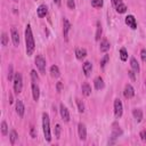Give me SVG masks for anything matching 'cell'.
Segmentation results:
<instances>
[{
	"mask_svg": "<svg viewBox=\"0 0 146 146\" xmlns=\"http://www.w3.org/2000/svg\"><path fill=\"white\" fill-rule=\"evenodd\" d=\"M115 9H116V11H117L119 14H123V13H125V10H127V6H125L124 3H120L117 7H115Z\"/></svg>",
	"mask_w": 146,
	"mask_h": 146,
	"instance_id": "cell-27",
	"label": "cell"
},
{
	"mask_svg": "<svg viewBox=\"0 0 146 146\" xmlns=\"http://www.w3.org/2000/svg\"><path fill=\"white\" fill-rule=\"evenodd\" d=\"M67 6L70 9H74L75 8V2L74 0H67Z\"/></svg>",
	"mask_w": 146,
	"mask_h": 146,
	"instance_id": "cell-36",
	"label": "cell"
},
{
	"mask_svg": "<svg viewBox=\"0 0 146 146\" xmlns=\"http://www.w3.org/2000/svg\"><path fill=\"white\" fill-rule=\"evenodd\" d=\"M78 132H79V138L81 140H86V138H87V129H86V125L83 123H79Z\"/></svg>",
	"mask_w": 146,
	"mask_h": 146,
	"instance_id": "cell-7",
	"label": "cell"
},
{
	"mask_svg": "<svg viewBox=\"0 0 146 146\" xmlns=\"http://www.w3.org/2000/svg\"><path fill=\"white\" fill-rule=\"evenodd\" d=\"M125 24H127L130 29H132V30H136V29H137V22H136V18H135L132 15H128V16L125 17Z\"/></svg>",
	"mask_w": 146,
	"mask_h": 146,
	"instance_id": "cell-6",
	"label": "cell"
},
{
	"mask_svg": "<svg viewBox=\"0 0 146 146\" xmlns=\"http://www.w3.org/2000/svg\"><path fill=\"white\" fill-rule=\"evenodd\" d=\"M54 2H55L57 6H60V0H54Z\"/></svg>",
	"mask_w": 146,
	"mask_h": 146,
	"instance_id": "cell-43",
	"label": "cell"
},
{
	"mask_svg": "<svg viewBox=\"0 0 146 146\" xmlns=\"http://www.w3.org/2000/svg\"><path fill=\"white\" fill-rule=\"evenodd\" d=\"M60 90H62V82H58L57 83V91L60 92Z\"/></svg>",
	"mask_w": 146,
	"mask_h": 146,
	"instance_id": "cell-42",
	"label": "cell"
},
{
	"mask_svg": "<svg viewBox=\"0 0 146 146\" xmlns=\"http://www.w3.org/2000/svg\"><path fill=\"white\" fill-rule=\"evenodd\" d=\"M120 58H121L122 62H125L128 59V52H127V50L124 48L120 49Z\"/></svg>",
	"mask_w": 146,
	"mask_h": 146,
	"instance_id": "cell-26",
	"label": "cell"
},
{
	"mask_svg": "<svg viewBox=\"0 0 146 146\" xmlns=\"http://www.w3.org/2000/svg\"><path fill=\"white\" fill-rule=\"evenodd\" d=\"M110 47H111L110 42H108L106 39H104V40L100 42V47H99V49H100L102 52H106L107 50H110Z\"/></svg>",
	"mask_w": 146,
	"mask_h": 146,
	"instance_id": "cell-19",
	"label": "cell"
},
{
	"mask_svg": "<svg viewBox=\"0 0 146 146\" xmlns=\"http://www.w3.org/2000/svg\"><path fill=\"white\" fill-rule=\"evenodd\" d=\"M7 43H8V35H7V33L3 32V33L1 34V44H2L3 47H6Z\"/></svg>",
	"mask_w": 146,
	"mask_h": 146,
	"instance_id": "cell-30",
	"label": "cell"
},
{
	"mask_svg": "<svg viewBox=\"0 0 146 146\" xmlns=\"http://www.w3.org/2000/svg\"><path fill=\"white\" fill-rule=\"evenodd\" d=\"M47 13H48V8L46 5H40L36 9V14L39 17H44L47 15Z\"/></svg>",
	"mask_w": 146,
	"mask_h": 146,
	"instance_id": "cell-14",
	"label": "cell"
},
{
	"mask_svg": "<svg viewBox=\"0 0 146 146\" xmlns=\"http://www.w3.org/2000/svg\"><path fill=\"white\" fill-rule=\"evenodd\" d=\"M140 138H141L143 141H146V130H143L140 132Z\"/></svg>",
	"mask_w": 146,
	"mask_h": 146,
	"instance_id": "cell-39",
	"label": "cell"
},
{
	"mask_svg": "<svg viewBox=\"0 0 146 146\" xmlns=\"http://www.w3.org/2000/svg\"><path fill=\"white\" fill-rule=\"evenodd\" d=\"M82 70H83V73L87 78L90 76V73H91V70H92V64L90 62H84L83 66H82Z\"/></svg>",
	"mask_w": 146,
	"mask_h": 146,
	"instance_id": "cell-13",
	"label": "cell"
},
{
	"mask_svg": "<svg viewBox=\"0 0 146 146\" xmlns=\"http://www.w3.org/2000/svg\"><path fill=\"white\" fill-rule=\"evenodd\" d=\"M102 32H103V29H102V25H100V23L98 22V23H97V31H96V36H95L96 41H98V40L100 39Z\"/></svg>",
	"mask_w": 146,
	"mask_h": 146,
	"instance_id": "cell-25",
	"label": "cell"
},
{
	"mask_svg": "<svg viewBox=\"0 0 146 146\" xmlns=\"http://www.w3.org/2000/svg\"><path fill=\"white\" fill-rule=\"evenodd\" d=\"M9 103H10V104L13 103V96H11L10 94H9Z\"/></svg>",
	"mask_w": 146,
	"mask_h": 146,
	"instance_id": "cell-44",
	"label": "cell"
},
{
	"mask_svg": "<svg viewBox=\"0 0 146 146\" xmlns=\"http://www.w3.org/2000/svg\"><path fill=\"white\" fill-rule=\"evenodd\" d=\"M81 89H82V94H83L84 96H89V95L91 94V87H90V86H89L87 82L82 83Z\"/></svg>",
	"mask_w": 146,
	"mask_h": 146,
	"instance_id": "cell-20",
	"label": "cell"
},
{
	"mask_svg": "<svg viewBox=\"0 0 146 146\" xmlns=\"http://www.w3.org/2000/svg\"><path fill=\"white\" fill-rule=\"evenodd\" d=\"M25 44H26V54H27V56H31L34 51L35 43H34L31 25H29V24L26 25V29H25Z\"/></svg>",
	"mask_w": 146,
	"mask_h": 146,
	"instance_id": "cell-1",
	"label": "cell"
},
{
	"mask_svg": "<svg viewBox=\"0 0 146 146\" xmlns=\"http://www.w3.org/2000/svg\"><path fill=\"white\" fill-rule=\"evenodd\" d=\"M30 135H31V137H32V138H35V137H36V133H35L34 127H31V129H30Z\"/></svg>",
	"mask_w": 146,
	"mask_h": 146,
	"instance_id": "cell-38",
	"label": "cell"
},
{
	"mask_svg": "<svg viewBox=\"0 0 146 146\" xmlns=\"http://www.w3.org/2000/svg\"><path fill=\"white\" fill-rule=\"evenodd\" d=\"M75 56L78 59H82L87 56V50L84 48H76L75 49Z\"/></svg>",
	"mask_w": 146,
	"mask_h": 146,
	"instance_id": "cell-17",
	"label": "cell"
},
{
	"mask_svg": "<svg viewBox=\"0 0 146 146\" xmlns=\"http://www.w3.org/2000/svg\"><path fill=\"white\" fill-rule=\"evenodd\" d=\"M122 113H123V107H122V103L119 98H116L114 100V114H115V117L119 119L122 116Z\"/></svg>",
	"mask_w": 146,
	"mask_h": 146,
	"instance_id": "cell-4",
	"label": "cell"
},
{
	"mask_svg": "<svg viewBox=\"0 0 146 146\" xmlns=\"http://www.w3.org/2000/svg\"><path fill=\"white\" fill-rule=\"evenodd\" d=\"M130 65H131V68L136 72V73H138L139 72V64H138V62H137V59L135 58V57H131V59H130Z\"/></svg>",
	"mask_w": 146,
	"mask_h": 146,
	"instance_id": "cell-21",
	"label": "cell"
},
{
	"mask_svg": "<svg viewBox=\"0 0 146 146\" xmlns=\"http://www.w3.org/2000/svg\"><path fill=\"white\" fill-rule=\"evenodd\" d=\"M14 90L16 94H19L22 91V88H23V79H22V74L19 72H16L15 73V76H14Z\"/></svg>",
	"mask_w": 146,
	"mask_h": 146,
	"instance_id": "cell-3",
	"label": "cell"
},
{
	"mask_svg": "<svg viewBox=\"0 0 146 146\" xmlns=\"http://www.w3.org/2000/svg\"><path fill=\"white\" fill-rule=\"evenodd\" d=\"M128 74H129V76L131 78V80H133V81L136 80V76H135V73H133V71H129V72H128Z\"/></svg>",
	"mask_w": 146,
	"mask_h": 146,
	"instance_id": "cell-41",
	"label": "cell"
},
{
	"mask_svg": "<svg viewBox=\"0 0 146 146\" xmlns=\"http://www.w3.org/2000/svg\"><path fill=\"white\" fill-rule=\"evenodd\" d=\"M50 75L52 78H58L60 75V72H59V68H58L57 65H52L50 67Z\"/></svg>",
	"mask_w": 146,
	"mask_h": 146,
	"instance_id": "cell-22",
	"label": "cell"
},
{
	"mask_svg": "<svg viewBox=\"0 0 146 146\" xmlns=\"http://www.w3.org/2000/svg\"><path fill=\"white\" fill-rule=\"evenodd\" d=\"M140 57H141V60L143 62H146V49H143L140 51Z\"/></svg>",
	"mask_w": 146,
	"mask_h": 146,
	"instance_id": "cell-37",
	"label": "cell"
},
{
	"mask_svg": "<svg viewBox=\"0 0 146 146\" xmlns=\"http://www.w3.org/2000/svg\"><path fill=\"white\" fill-rule=\"evenodd\" d=\"M112 3H113L114 7H117L120 3H122V1L121 0H112Z\"/></svg>",
	"mask_w": 146,
	"mask_h": 146,
	"instance_id": "cell-40",
	"label": "cell"
},
{
	"mask_svg": "<svg viewBox=\"0 0 146 146\" xmlns=\"http://www.w3.org/2000/svg\"><path fill=\"white\" fill-rule=\"evenodd\" d=\"M70 29H71V24H70V22L66 19V18H64L63 19V34H64V38H65V40H67V35H68V31H70Z\"/></svg>",
	"mask_w": 146,
	"mask_h": 146,
	"instance_id": "cell-10",
	"label": "cell"
},
{
	"mask_svg": "<svg viewBox=\"0 0 146 146\" xmlns=\"http://www.w3.org/2000/svg\"><path fill=\"white\" fill-rule=\"evenodd\" d=\"M1 133H2L3 136H6V135L8 133V125H7L6 121H2V122H1Z\"/></svg>",
	"mask_w": 146,
	"mask_h": 146,
	"instance_id": "cell-28",
	"label": "cell"
},
{
	"mask_svg": "<svg viewBox=\"0 0 146 146\" xmlns=\"http://www.w3.org/2000/svg\"><path fill=\"white\" fill-rule=\"evenodd\" d=\"M11 40H13V43L15 46H18L19 44V34H18V31L15 29V27H11Z\"/></svg>",
	"mask_w": 146,
	"mask_h": 146,
	"instance_id": "cell-11",
	"label": "cell"
},
{
	"mask_svg": "<svg viewBox=\"0 0 146 146\" xmlns=\"http://www.w3.org/2000/svg\"><path fill=\"white\" fill-rule=\"evenodd\" d=\"M145 86H146V83H145Z\"/></svg>",
	"mask_w": 146,
	"mask_h": 146,
	"instance_id": "cell-46",
	"label": "cell"
},
{
	"mask_svg": "<svg viewBox=\"0 0 146 146\" xmlns=\"http://www.w3.org/2000/svg\"><path fill=\"white\" fill-rule=\"evenodd\" d=\"M76 105H78L79 112H80V113H83V112H84V105H83V103H82L80 99H76Z\"/></svg>",
	"mask_w": 146,
	"mask_h": 146,
	"instance_id": "cell-31",
	"label": "cell"
},
{
	"mask_svg": "<svg viewBox=\"0 0 146 146\" xmlns=\"http://www.w3.org/2000/svg\"><path fill=\"white\" fill-rule=\"evenodd\" d=\"M31 76H32V81L33 82H38L39 81V76H38V74H36V72L34 70L31 71Z\"/></svg>",
	"mask_w": 146,
	"mask_h": 146,
	"instance_id": "cell-35",
	"label": "cell"
},
{
	"mask_svg": "<svg viewBox=\"0 0 146 146\" xmlns=\"http://www.w3.org/2000/svg\"><path fill=\"white\" fill-rule=\"evenodd\" d=\"M24 111H25V108H24V105H23L22 100H19V99L16 100V112L21 117L24 115Z\"/></svg>",
	"mask_w": 146,
	"mask_h": 146,
	"instance_id": "cell-15",
	"label": "cell"
},
{
	"mask_svg": "<svg viewBox=\"0 0 146 146\" xmlns=\"http://www.w3.org/2000/svg\"><path fill=\"white\" fill-rule=\"evenodd\" d=\"M14 76H15V74L13 73V66H11V65H9V71H8V80H9V81L14 80Z\"/></svg>",
	"mask_w": 146,
	"mask_h": 146,
	"instance_id": "cell-34",
	"label": "cell"
},
{
	"mask_svg": "<svg viewBox=\"0 0 146 146\" xmlns=\"http://www.w3.org/2000/svg\"><path fill=\"white\" fill-rule=\"evenodd\" d=\"M9 137H10V143H11V145H14V144L16 143L17 138H18V135H17L16 130H11V131H10V135H9Z\"/></svg>",
	"mask_w": 146,
	"mask_h": 146,
	"instance_id": "cell-24",
	"label": "cell"
},
{
	"mask_svg": "<svg viewBox=\"0 0 146 146\" xmlns=\"http://www.w3.org/2000/svg\"><path fill=\"white\" fill-rule=\"evenodd\" d=\"M103 0H91V6L95 8H100L103 6Z\"/></svg>",
	"mask_w": 146,
	"mask_h": 146,
	"instance_id": "cell-29",
	"label": "cell"
},
{
	"mask_svg": "<svg viewBox=\"0 0 146 146\" xmlns=\"http://www.w3.org/2000/svg\"><path fill=\"white\" fill-rule=\"evenodd\" d=\"M42 128H43V135L44 139L47 141L51 140V135H50V122H49V115L47 113L42 114Z\"/></svg>",
	"mask_w": 146,
	"mask_h": 146,
	"instance_id": "cell-2",
	"label": "cell"
},
{
	"mask_svg": "<svg viewBox=\"0 0 146 146\" xmlns=\"http://www.w3.org/2000/svg\"><path fill=\"white\" fill-rule=\"evenodd\" d=\"M13 1H15V2H17V1H18V0H13Z\"/></svg>",
	"mask_w": 146,
	"mask_h": 146,
	"instance_id": "cell-45",
	"label": "cell"
},
{
	"mask_svg": "<svg viewBox=\"0 0 146 146\" xmlns=\"http://www.w3.org/2000/svg\"><path fill=\"white\" fill-rule=\"evenodd\" d=\"M123 95H124L125 98H132L135 96V90H133V88H132L131 84H125Z\"/></svg>",
	"mask_w": 146,
	"mask_h": 146,
	"instance_id": "cell-8",
	"label": "cell"
},
{
	"mask_svg": "<svg viewBox=\"0 0 146 146\" xmlns=\"http://www.w3.org/2000/svg\"><path fill=\"white\" fill-rule=\"evenodd\" d=\"M60 116H62V119L65 121V122H68L70 121V112H68V110L63 105V104H60Z\"/></svg>",
	"mask_w": 146,
	"mask_h": 146,
	"instance_id": "cell-9",
	"label": "cell"
},
{
	"mask_svg": "<svg viewBox=\"0 0 146 146\" xmlns=\"http://www.w3.org/2000/svg\"><path fill=\"white\" fill-rule=\"evenodd\" d=\"M94 84H95V88H96L97 90L103 89V88H104V80H103V78L97 76V78L95 79V81H94Z\"/></svg>",
	"mask_w": 146,
	"mask_h": 146,
	"instance_id": "cell-18",
	"label": "cell"
},
{
	"mask_svg": "<svg viewBox=\"0 0 146 146\" xmlns=\"http://www.w3.org/2000/svg\"><path fill=\"white\" fill-rule=\"evenodd\" d=\"M122 133V130L120 129V127L117 125V123H113V129H112V138L115 139L116 137H119Z\"/></svg>",
	"mask_w": 146,
	"mask_h": 146,
	"instance_id": "cell-16",
	"label": "cell"
},
{
	"mask_svg": "<svg viewBox=\"0 0 146 146\" xmlns=\"http://www.w3.org/2000/svg\"><path fill=\"white\" fill-rule=\"evenodd\" d=\"M108 59H110V56H108V55H105V56L100 59V66H102V67H105V65L107 64Z\"/></svg>",
	"mask_w": 146,
	"mask_h": 146,
	"instance_id": "cell-33",
	"label": "cell"
},
{
	"mask_svg": "<svg viewBox=\"0 0 146 146\" xmlns=\"http://www.w3.org/2000/svg\"><path fill=\"white\" fill-rule=\"evenodd\" d=\"M35 65H36V67L39 68V71H40L42 74H44V70H46V59H44L41 55H38V56L35 57Z\"/></svg>",
	"mask_w": 146,
	"mask_h": 146,
	"instance_id": "cell-5",
	"label": "cell"
},
{
	"mask_svg": "<svg viewBox=\"0 0 146 146\" xmlns=\"http://www.w3.org/2000/svg\"><path fill=\"white\" fill-rule=\"evenodd\" d=\"M32 95H33V99L35 102H38L39 97H40V89H39V86L35 82L32 83Z\"/></svg>",
	"mask_w": 146,
	"mask_h": 146,
	"instance_id": "cell-12",
	"label": "cell"
},
{
	"mask_svg": "<svg viewBox=\"0 0 146 146\" xmlns=\"http://www.w3.org/2000/svg\"><path fill=\"white\" fill-rule=\"evenodd\" d=\"M60 131H62V128H60V124H56L55 127V136L57 139L60 138Z\"/></svg>",
	"mask_w": 146,
	"mask_h": 146,
	"instance_id": "cell-32",
	"label": "cell"
},
{
	"mask_svg": "<svg viewBox=\"0 0 146 146\" xmlns=\"http://www.w3.org/2000/svg\"><path fill=\"white\" fill-rule=\"evenodd\" d=\"M132 114H133L135 119L137 120V122H140V121H141V119H143V111H141V110L135 108V110L132 111Z\"/></svg>",
	"mask_w": 146,
	"mask_h": 146,
	"instance_id": "cell-23",
	"label": "cell"
}]
</instances>
